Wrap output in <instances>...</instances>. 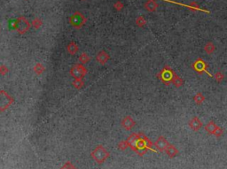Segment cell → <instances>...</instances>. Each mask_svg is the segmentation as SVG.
<instances>
[{
  "mask_svg": "<svg viewBox=\"0 0 227 169\" xmlns=\"http://www.w3.org/2000/svg\"><path fill=\"white\" fill-rule=\"evenodd\" d=\"M189 10L193 11V12H197V11H201V7L200 5L196 3V2H192L189 5H188Z\"/></svg>",
  "mask_w": 227,
  "mask_h": 169,
  "instance_id": "cb8c5ba5",
  "label": "cell"
},
{
  "mask_svg": "<svg viewBox=\"0 0 227 169\" xmlns=\"http://www.w3.org/2000/svg\"><path fill=\"white\" fill-rule=\"evenodd\" d=\"M31 25L28 22V21L26 19L24 16H20L16 19V24H15V30L20 35H24L27 31L30 28Z\"/></svg>",
  "mask_w": 227,
  "mask_h": 169,
  "instance_id": "277c9868",
  "label": "cell"
},
{
  "mask_svg": "<svg viewBox=\"0 0 227 169\" xmlns=\"http://www.w3.org/2000/svg\"><path fill=\"white\" fill-rule=\"evenodd\" d=\"M128 146H129V144L127 141H121L118 145V148L122 150H124Z\"/></svg>",
  "mask_w": 227,
  "mask_h": 169,
  "instance_id": "83f0119b",
  "label": "cell"
},
{
  "mask_svg": "<svg viewBox=\"0 0 227 169\" xmlns=\"http://www.w3.org/2000/svg\"><path fill=\"white\" fill-rule=\"evenodd\" d=\"M86 22V18L83 16V14L80 12H76L74 13L70 17H69V23L72 25L74 27L77 29L81 28Z\"/></svg>",
  "mask_w": 227,
  "mask_h": 169,
  "instance_id": "3957f363",
  "label": "cell"
},
{
  "mask_svg": "<svg viewBox=\"0 0 227 169\" xmlns=\"http://www.w3.org/2000/svg\"><path fill=\"white\" fill-rule=\"evenodd\" d=\"M114 7H115L117 11H121V10H123V8L124 7V4L121 1H117V2L115 3Z\"/></svg>",
  "mask_w": 227,
  "mask_h": 169,
  "instance_id": "4316f807",
  "label": "cell"
},
{
  "mask_svg": "<svg viewBox=\"0 0 227 169\" xmlns=\"http://www.w3.org/2000/svg\"><path fill=\"white\" fill-rule=\"evenodd\" d=\"M165 151H166V153L168 154V156H169L170 158H174V157H176L177 154H178L177 149L174 145H168V147L166 148Z\"/></svg>",
  "mask_w": 227,
  "mask_h": 169,
  "instance_id": "5bb4252c",
  "label": "cell"
},
{
  "mask_svg": "<svg viewBox=\"0 0 227 169\" xmlns=\"http://www.w3.org/2000/svg\"><path fill=\"white\" fill-rule=\"evenodd\" d=\"M217 138H219V137H221L223 135H224V129L221 127H217V128L216 129V131L214 132V134H213Z\"/></svg>",
  "mask_w": 227,
  "mask_h": 169,
  "instance_id": "484cf974",
  "label": "cell"
},
{
  "mask_svg": "<svg viewBox=\"0 0 227 169\" xmlns=\"http://www.w3.org/2000/svg\"><path fill=\"white\" fill-rule=\"evenodd\" d=\"M90 60H91V57L87 53H85V52H83L80 55V57H79V61L82 64H87V63L90 62Z\"/></svg>",
  "mask_w": 227,
  "mask_h": 169,
  "instance_id": "d6986e66",
  "label": "cell"
},
{
  "mask_svg": "<svg viewBox=\"0 0 227 169\" xmlns=\"http://www.w3.org/2000/svg\"><path fill=\"white\" fill-rule=\"evenodd\" d=\"M92 158L99 164H102L108 157H109V152L102 146V145H98L92 151Z\"/></svg>",
  "mask_w": 227,
  "mask_h": 169,
  "instance_id": "7a4b0ae2",
  "label": "cell"
},
{
  "mask_svg": "<svg viewBox=\"0 0 227 169\" xmlns=\"http://www.w3.org/2000/svg\"><path fill=\"white\" fill-rule=\"evenodd\" d=\"M69 73L75 79H83L87 74V69L82 64H76L70 69Z\"/></svg>",
  "mask_w": 227,
  "mask_h": 169,
  "instance_id": "5b68a950",
  "label": "cell"
},
{
  "mask_svg": "<svg viewBox=\"0 0 227 169\" xmlns=\"http://www.w3.org/2000/svg\"><path fill=\"white\" fill-rule=\"evenodd\" d=\"M78 50H79V47L76 44V42H70L68 44V46H67V50H68V52L70 55H75V54H76V52L78 51Z\"/></svg>",
  "mask_w": 227,
  "mask_h": 169,
  "instance_id": "9a60e30c",
  "label": "cell"
},
{
  "mask_svg": "<svg viewBox=\"0 0 227 169\" xmlns=\"http://www.w3.org/2000/svg\"><path fill=\"white\" fill-rule=\"evenodd\" d=\"M217 127H218V126L215 123V121H209L206 125H205L204 129H205V131H206L207 133H208V134H210V135H213L214 132L216 131V129L217 128Z\"/></svg>",
  "mask_w": 227,
  "mask_h": 169,
  "instance_id": "4fadbf2b",
  "label": "cell"
},
{
  "mask_svg": "<svg viewBox=\"0 0 227 169\" xmlns=\"http://www.w3.org/2000/svg\"><path fill=\"white\" fill-rule=\"evenodd\" d=\"M62 169H76V168H75V167L73 166V164H71L70 162H67V163L65 164V166L62 168Z\"/></svg>",
  "mask_w": 227,
  "mask_h": 169,
  "instance_id": "f546056e",
  "label": "cell"
},
{
  "mask_svg": "<svg viewBox=\"0 0 227 169\" xmlns=\"http://www.w3.org/2000/svg\"><path fill=\"white\" fill-rule=\"evenodd\" d=\"M83 79H75L72 82V85L76 88V90H81L83 87Z\"/></svg>",
  "mask_w": 227,
  "mask_h": 169,
  "instance_id": "44dd1931",
  "label": "cell"
},
{
  "mask_svg": "<svg viewBox=\"0 0 227 169\" xmlns=\"http://www.w3.org/2000/svg\"><path fill=\"white\" fill-rule=\"evenodd\" d=\"M177 73L173 71V69L171 67H170L169 66H166L161 72L157 74L158 79L164 84L169 85L170 82L172 83L173 78Z\"/></svg>",
  "mask_w": 227,
  "mask_h": 169,
  "instance_id": "6da1fadb",
  "label": "cell"
},
{
  "mask_svg": "<svg viewBox=\"0 0 227 169\" xmlns=\"http://www.w3.org/2000/svg\"><path fill=\"white\" fill-rule=\"evenodd\" d=\"M110 59V56L107 52H106L105 50H100L97 55H96V60L98 63H100V65H105L106 64V62Z\"/></svg>",
  "mask_w": 227,
  "mask_h": 169,
  "instance_id": "30bf717a",
  "label": "cell"
},
{
  "mask_svg": "<svg viewBox=\"0 0 227 169\" xmlns=\"http://www.w3.org/2000/svg\"><path fill=\"white\" fill-rule=\"evenodd\" d=\"M204 50L207 54L211 55L212 53H214V51L216 50V46L212 42H208L205 45H204Z\"/></svg>",
  "mask_w": 227,
  "mask_h": 169,
  "instance_id": "2e32d148",
  "label": "cell"
},
{
  "mask_svg": "<svg viewBox=\"0 0 227 169\" xmlns=\"http://www.w3.org/2000/svg\"><path fill=\"white\" fill-rule=\"evenodd\" d=\"M172 83L175 85V87L180 88V87L184 84V81H183V79H182L180 76H178L177 74H176V75L174 76V78H173Z\"/></svg>",
  "mask_w": 227,
  "mask_h": 169,
  "instance_id": "ffe728a7",
  "label": "cell"
},
{
  "mask_svg": "<svg viewBox=\"0 0 227 169\" xmlns=\"http://www.w3.org/2000/svg\"><path fill=\"white\" fill-rule=\"evenodd\" d=\"M0 104H1V106H0V111L1 112H4V110H6L13 103V98L12 97H10L4 90H1L0 91Z\"/></svg>",
  "mask_w": 227,
  "mask_h": 169,
  "instance_id": "8992f818",
  "label": "cell"
},
{
  "mask_svg": "<svg viewBox=\"0 0 227 169\" xmlns=\"http://www.w3.org/2000/svg\"><path fill=\"white\" fill-rule=\"evenodd\" d=\"M193 67L194 69L200 74H202L204 72H207V68H208V64L202 59H198L194 64H193Z\"/></svg>",
  "mask_w": 227,
  "mask_h": 169,
  "instance_id": "52a82bcc",
  "label": "cell"
},
{
  "mask_svg": "<svg viewBox=\"0 0 227 169\" xmlns=\"http://www.w3.org/2000/svg\"><path fill=\"white\" fill-rule=\"evenodd\" d=\"M188 125H189L190 128H191L192 130L195 131V132L199 131L202 127V126H203L202 121H201L200 118L197 117V116L193 117V118L189 121V122H188Z\"/></svg>",
  "mask_w": 227,
  "mask_h": 169,
  "instance_id": "ba28073f",
  "label": "cell"
},
{
  "mask_svg": "<svg viewBox=\"0 0 227 169\" xmlns=\"http://www.w3.org/2000/svg\"><path fill=\"white\" fill-rule=\"evenodd\" d=\"M32 27H35V28H39L42 25H43V21H41V19H39V18H36V19H34L33 20V21H32Z\"/></svg>",
  "mask_w": 227,
  "mask_h": 169,
  "instance_id": "d4e9b609",
  "label": "cell"
},
{
  "mask_svg": "<svg viewBox=\"0 0 227 169\" xmlns=\"http://www.w3.org/2000/svg\"><path fill=\"white\" fill-rule=\"evenodd\" d=\"M213 77H214V79H215V81H216L217 82H219V83H220V82L225 79V74L222 72L218 71V72H217L213 75Z\"/></svg>",
  "mask_w": 227,
  "mask_h": 169,
  "instance_id": "603a6c76",
  "label": "cell"
},
{
  "mask_svg": "<svg viewBox=\"0 0 227 169\" xmlns=\"http://www.w3.org/2000/svg\"><path fill=\"white\" fill-rule=\"evenodd\" d=\"M135 22H136L137 26H138V27H143L145 25L147 24V21H146L145 17H144V16H142V15L138 16V17L136 19Z\"/></svg>",
  "mask_w": 227,
  "mask_h": 169,
  "instance_id": "7402d4cb",
  "label": "cell"
},
{
  "mask_svg": "<svg viewBox=\"0 0 227 169\" xmlns=\"http://www.w3.org/2000/svg\"><path fill=\"white\" fill-rule=\"evenodd\" d=\"M45 67L41 63H36L35 65V67H34V72L37 75L42 74L43 73L45 72Z\"/></svg>",
  "mask_w": 227,
  "mask_h": 169,
  "instance_id": "ac0fdd59",
  "label": "cell"
},
{
  "mask_svg": "<svg viewBox=\"0 0 227 169\" xmlns=\"http://www.w3.org/2000/svg\"><path fill=\"white\" fill-rule=\"evenodd\" d=\"M170 145L169 143H168V141L166 140V138L165 137H163V136H160L157 140H156V142H155V147L159 150H161V151H163V150H166V148L168 147V145Z\"/></svg>",
  "mask_w": 227,
  "mask_h": 169,
  "instance_id": "8fae6325",
  "label": "cell"
},
{
  "mask_svg": "<svg viewBox=\"0 0 227 169\" xmlns=\"http://www.w3.org/2000/svg\"><path fill=\"white\" fill-rule=\"evenodd\" d=\"M121 125H122V127L125 129V130H131L134 127H135V125H136V122L135 121L132 119V117H130V116H125L122 121H121Z\"/></svg>",
  "mask_w": 227,
  "mask_h": 169,
  "instance_id": "9c48e42d",
  "label": "cell"
},
{
  "mask_svg": "<svg viewBox=\"0 0 227 169\" xmlns=\"http://www.w3.org/2000/svg\"><path fill=\"white\" fill-rule=\"evenodd\" d=\"M144 7L145 9L147 11V12H155L157 7H158V4L156 3L155 0H147L145 4H144Z\"/></svg>",
  "mask_w": 227,
  "mask_h": 169,
  "instance_id": "7c38bea8",
  "label": "cell"
},
{
  "mask_svg": "<svg viewBox=\"0 0 227 169\" xmlns=\"http://www.w3.org/2000/svg\"><path fill=\"white\" fill-rule=\"evenodd\" d=\"M8 68H7V67H5L4 65H1V67H0V74L1 75H5L7 73H8Z\"/></svg>",
  "mask_w": 227,
  "mask_h": 169,
  "instance_id": "f1b7e54d",
  "label": "cell"
},
{
  "mask_svg": "<svg viewBox=\"0 0 227 169\" xmlns=\"http://www.w3.org/2000/svg\"><path fill=\"white\" fill-rule=\"evenodd\" d=\"M205 99H206V97H205V96L202 94V92H197V93L194 95V103H195L196 105H202V103L205 101Z\"/></svg>",
  "mask_w": 227,
  "mask_h": 169,
  "instance_id": "e0dca14e",
  "label": "cell"
}]
</instances>
